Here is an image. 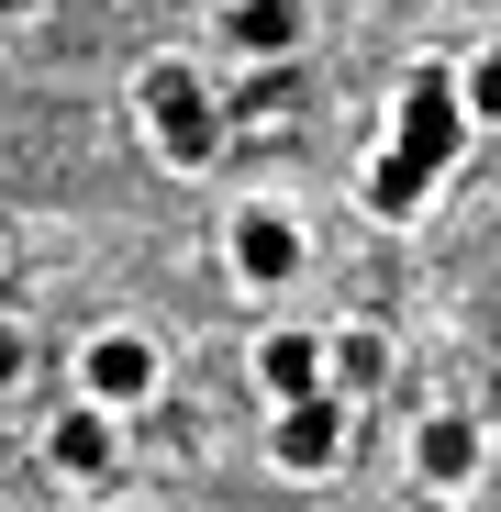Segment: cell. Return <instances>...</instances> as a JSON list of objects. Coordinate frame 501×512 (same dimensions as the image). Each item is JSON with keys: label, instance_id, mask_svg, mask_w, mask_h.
<instances>
[{"label": "cell", "instance_id": "6da1fadb", "mask_svg": "<svg viewBox=\"0 0 501 512\" xmlns=\"http://www.w3.org/2000/svg\"><path fill=\"white\" fill-rule=\"evenodd\" d=\"M134 112H145L156 156L179 167V179H201V167L223 156V101H212V78H201L190 56H156V67L134 78Z\"/></svg>", "mask_w": 501, "mask_h": 512}, {"label": "cell", "instance_id": "7a4b0ae2", "mask_svg": "<svg viewBox=\"0 0 501 512\" xmlns=\"http://www.w3.org/2000/svg\"><path fill=\"white\" fill-rule=\"evenodd\" d=\"M167 390V357H156V334L134 323H101V334H78V390L67 401H90V412H145Z\"/></svg>", "mask_w": 501, "mask_h": 512}, {"label": "cell", "instance_id": "3957f363", "mask_svg": "<svg viewBox=\"0 0 501 512\" xmlns=\"http://www.w3.org/2000/svg\"><path fill=\"white\" fill-rule=\"evenodd\" d=\"M346 457H357V401L312 390V401H279L268 412V468L279 479H334Z\"/></svg>", "mask_w": 501, "mask_h": 512}, {"label": "cell", "instance_id": "277c9868", "mask_svg": "<svg viewBox=\"0 0 501 512\" xmlns=\"http://www.w3.org/2000/svg\"><path fill=\"white\" fill-rule=\"evenodd\" d=\"M390 145L412 156V167H457V145H468V101H457V67H412L401 78V112H390Z\"/></svg>", "mask_w": 501, "mask_h": 512}, {"label": "cell", "instance_id": "5b68a950", "mask_svg": "<svg viewBox=\"0 0 501 512\" xmlns=\"http://www.w3.org/2000/svg\"><path fill=\"white\" fill-rule=\"evenodd\" d=\"M223 268H234V290H290L301 268H312V245H301V223L279 212V201H245L234 223H223Z\"/></svg>", "mask_w": 501, "mask_h": 512}, {"label": "cell", "instance_id": "8992f818", "mask_svg": "<svg viewBox=\"0 0 501 512\" xmlns=\"http://www.w3.org/2000/svg\"><path fill=\"white\" fill-rule=\"evenodd\" d=\"M479 457H490V435H479V412H424V423H412V479H424L435 501H468Z\"/></svg>", "mask_w": 501, "mask_h": 512}, {"label": "cell", "instance_id": "52a82bcc", "mask_svg": "<svg viewBox=\"0 0 501 512\" xmlns=\"http://www.w3.org/2000/svg\"><path fill=\"white\" fill-rule=\"evenodd\" d=\"M45 468H56V479H112V468H123V412L67 401V412L45 423Z\"/></svg>", "mask_w": 501, "mask_h": 512}, {"label": "cell", "instance_id": "ba28073f", "mask_svg": "<svg viewBox=\"0 0 501 512\" xmlns=\"http://www.w3.org/2000/svg\"><path fill=\"white\" fill-rule=\"evenodd\" d=\"M301 34H312L301 0H223V45H234V56H257V67H290Z\"/></svg>", "mask_w": 501, "mask_h": 512}, {"label": "cell", "instance_id": "9c48e42d", "mask_svg": "<svg viewBox=\"0 0 501 512\" xmlns=\"http://www.w3.org/2000/svg\"><path fill=\"white\" fill-rule=\"evenodd\" d=\"M323 390L334 401H379L390 390V334L379 323H334L323 334Z\"/></svg>", "mask_w": 501, "mask_h": 512}, {"label": "cell", "instance_id": "30bf717a", "mask_svg": "<svg viewBox=\"0 0 501 512\" xmlns=\"http://www.w3.org/2000/svg\"><path fill=\"white\" fill-rule=\"evenodd\" d=\"M257 390H268V412L279 401H312L323 390V334H301V323L290 334H257Z\"/></svg>", "mask_w": 501, "mask_h": 512}, {"label": "cell", "instance_id": "8fae6325", "mask_svg": "<svg viewBox=\"0 0 501 512\" xmlns=\"http://www.w3.org/2000/svg\"><path fill=\"white\" fill-rule=\"evenodd\" d=\"M424 201H435V167H412L401 145H379V167H368V212L401 223V212H424Z\"/></svg>", "mask_w": 501, "mask_h": 512}, {"label": "cell", "instance_id": "7c38bea8", "mask_svg": "<svg viewBox=\"0 0 501 512\" xmlns=\"http://www.w3.org/2000/svg\"><path fill=\"white\" fill-rule=\"evenodd\" d=\"M457 101H468V123H501V45H479L457 67Z\"/></svg>", "mask_w": 501, "mask_h": 512}, {"label": "cell", "instance_id": "4fadbf2b", "mask_svg": "<svg viewBox=\"0 0 501 512\" xmlns=\"http://www.w3.org/2000/svg\"><path fill=\"white\" fill-rule=\"evenodd\" d=\"M23 368H34V334H23L12 312H0V390H23Z\"/></svg>", "mask_w": 501, "mask_h": 512}, {"label": "cell", "instance_id": "5bb4252c", "mask_svg": "<svg viewBox=\"0 0 501 512\" xmlns=\"http://www.w3.org/2000/svg\"><path fill=\"white\" fill-rule=\"evenodd\" d=\"M424 512H468V501H435V490H424Z\"/></svg>", "mask_w": 501, "mask_h": 512}, {"label": "cell", "instance_id": "9a60e30c", "mask_svg": "<svg viewBox=\"0 0 501 512\" xmlns=\"http://www.w3.org/2000/svg\"><path fill=\"white\" fill-rule=\"evenodd\" d=\"M0 12H45V0H0Z\"/></svg>", "mask_w": 501, "mask_h": 512}]
</instances>
